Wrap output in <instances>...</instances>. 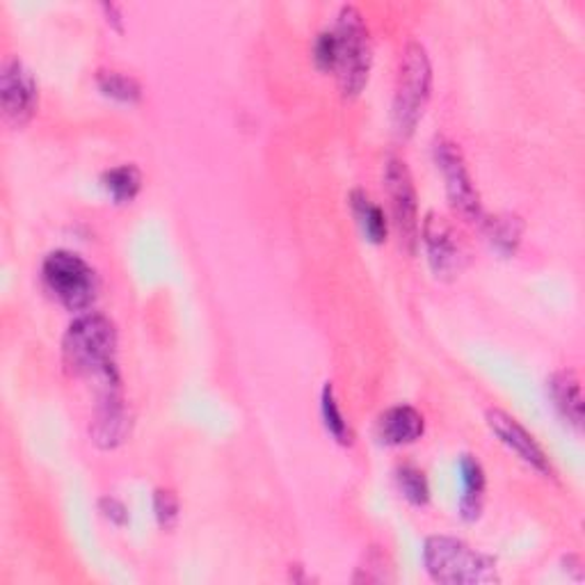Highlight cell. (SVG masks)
<instances>
[{
    "label": "cell",
    "instance_id": "cell-22",
    "mask_svg": "<svg viewBox=\"0 0 585 585\" xmlns=\"http://www.w3.org/2000/svg\"><path fill=\"white\" fill-rule=\"evenodd\" d=\"M314 62L320 71H335L337 67V39L332 31H325L314 42Z\"/></svg>",
    "mask_w": 585,
    "mask_h": 585
},
{
    "label": "cell",
    "instance_id": "cell-23",
    "mask_svg": "<svg viewBox=\"0 0 585 585\" xmlns=\"http://www.w3.org/2000/svg\"><path fill=\"white\" fill-rule=\"evenodd\" d=\"M98 511L115 526H124L126 522H129V511H126V505L121 501L113 499V496L101 499L98 501Z\"/></svg>",
    "mask_w": 585,
    "mask_h": 585
},
{
    "label": "cell",
    "instance_id": "cell-17",
    "mask_svg": "<svg viewBox=\"0 0 585 585\" xmlns=\"http://www.w3.org/2000/svg\"><path fill=\"white\" fill-rule=\"evenodd\" d=\"M101 182H104V188L117 203H129L142 188V174L136 165H119L104 172Z\"/></svg>",
    "mask_w": 585,
    "mask_h": 585
},
{
    "label": "cell",
    "instance_id": "cell-2",
    "mask_svg": "<svg viewBox=\"0 0 585 585\" xmlns=\"http://www.w3.org/2000/svg\"><path fill=\"white\" fill-rule=\"evenodd\" d=\"M423 565L432 581L444 585H485L499 581L496 565L490 555L446 536H432L425 540Z\"/></svg>",
    "mask_w": 585,
    "mask_h": 585
},
{
    "label": "cell",
    "instance_id": "cell-10",
    "mask_svg": "<svg viewBox=\"0 0 585 585\" xmlns=\"http://www.w3.org/2000/svg\"><path fill=\"white\" fill-rule=\"evenodd\" d=\"M421 236L428 249V261L432 272L442 279H448L463 270V259H465L463 247L457 243L455 232L444 218L430 213L423 220Z\"/></svg>",
    "mask_w": 585,
    "mask_h": 585
},
{
    "label": "cell",
    "instance_id": "cell-18",
    "mask_svg": "<svg viewBox=\"0 0 585 585\" xmlns=\"http://www.w3.org/2000/svg\"><path fill=\"white\" fill-rule=\"evenodd\" d=\"M96 85L106 96L124 101V104H136V101H140L142 96L140 83L133 79V75H126L121 71H98Z\"/></svg>",
    "mask_w": 585,
    "mask_h": 585
},
{
    "label": "cell",
    "instance_id": "cell-14",
    "mask_svg": "<svg viewBox=\"0 0 585 585\" xmlns=\"http://www.w3.org/2000/svg\"><path fill=\"white\" fill-rule=\"evenodd\" d=\"M460 480H463V499L460 515L465 522H476L482 513V494H485V471L473 455L460 457Z\"/></svg>",
    "mask_w": 585,
    "mask_h": 585
},
{
    "label": "cell",
    "instance_id": "cell-8",
    "mask_svg": "<svg viewBox=\"0 0 585 585\" xmlns=\"http://www.w3.org/2000/svg\"><path fill=\"white\" fill-rule=\"evenodd\" d=\"M0 101H3V117L12 129H23L39 106V92L33 71L19 58H8L0 73Z\"/></svg>",
    "mask_w": 585,
    "mask_h": 585
},
{
    "label": "cell",
    "instance_id": "cell-13",
    "mask_svg": "<svg viewBox=\"0 0 585 585\" xmlns=\"http://www.w3.org/2000/svg\"><path fill=\"white\" fill-rule=\"evenodd\" d=\"M549 394L561 414L570 425L581 430L583 425V396H581V379L574 371H561L551 377Z\"/></svg>",
    "mask_w": 585,
    "mask_h": 585
},
{
    "label": "cell",
    "instance_id": "cell-19",
    "mask_svg": "<svg viewBox=\"0 0 585 585\" xmlns=\"http://www.w3.org/2000/svg\"><path fill=\"white\" fill-rule=\"evenodd\" d=\"M320 407H323V421H325V428H327L329 435H332L339 444H352V430H350L346 417L339 410V402L335 398V389L329 383L323 389Z\"/></svg>",
    "mask_w": 585,
    "mask_h": 585
},
{
    "label": "cell",
    "instance_id": "cell-4",
    "mask_svg": "<svg viewBox=\"0 0 585 585\" xmlns=\"http://www.w3.org/2000/svg\"><path fill=\"white\" fill-rule=\"evenodd\" d=\"M332 33L337 39L335 73L339 79V90L346 98H352L366 87L373 65L368 25L358 8L346 5L337 16Z\"/></svg>",
    "mask_w": 585,
    "mask_h": 585
},
{
    "label": "cell",
    "instance_id": "cell-3",
    "mask_svg": "<svg viewBox=\"0 0 585 585\" xmlns=\"http://www.w3.org/2000/svg\"><path fill=\"white\" fill-rule=\"evenodd\" d=\"M432 92V67L428 50L419 42H410L400 54L396 94H394V129L400 138H410L419 126Z\"/></svg>",
    "mask_w": 585,
    "mask_h": 585
},
{
    "label": "cell",
    "instance_id": "cell-1",
    "mask_svg": "<svg viewBox=\"0 0 585 585\" xmlns=\"http://www.w3.org/2000/svg\"><path fill=\"white\" fill-rule=\"evenodd\" d=\"M117 329L110 318L85 314L75 318L62 339V362L75 377H98L101 385L119 383L115 364Z\"/></svg>",
    "mask_w": 585,
    "mask_h": 585
},
{
    "label": "cell",
    "instance_id": "cell-20",
    "mask_svg": "<svg viewBox=\"0 0 585 585\" xmlns=\"http://www.w3.org/2000/svg\"><path fill=\"white\" fill-rule=\"evenodd\" d=\"M396 480H398V488H400L402 496L412 505H425L430 501V488H428V480H425L421 469H417L412 465H405L398 469Z\"/></svg>",
    "mask_w": 585,
    "mask_h": 585
},
{
    "label": "cell",
    "instance_id": "cell-24",
    "mask_svg": "<svg viewBox=\"0 0 585 585\" xmlns=\"http://www.w3.org/2000/svg\"><path fill=\"white\" fill-rule=\"evenodd\" d=\"M101 8H104V12L108 14V23H113L117 31H121V14H119V8L113 5V3H104Z\"/></svg>",
    "mask_w": 585,
    "mask_h": 585
},
{
    "label": "cell",
    "instance_id": "cell-21",
    "mask_svg": "<svg viewBox=\"0 0 585 585\" xmlns=\"http://www.w3.org/2000/svg\"><path fill=\"white\" fill-rule=\"evenodd\" d=\"M154 513L161 528L172 530L179 522V499L172 490H156L154 494Z\"/></svg>",
    "mask_w": 585,
    "mask_h": 585
},
{
    "label": "cell",
    "instance_id": "cell-6",
    "mask_svg": "<svg viewBox=\"0 0 585 585\" xmlns=\"http://www.w3.org/2000/svg\"><path fill=\"white\" fill-rule=\"evenodd\" d=\"M432 151H435V163L444 174L446 195L455 213H460L467 222H480L482 220L480 195L473 186V179L467 169L460 147L446 138H440L435 140Z\"/></svg>",
    "mask_w": 585,
    "mask_h": 585
},
{
    "label": "cell",
    "instance_id": "cell-9",
    "mask_svg": "<svg viewBox=\"0 0 585 585\" xmlns=\"http://www.w3.org/2000/svg\"><path fill=\"white\" fill-rule=\"evenodd\" d=\"M129 430H131V419H129V410H126L119 383L104 385V394H101L98 398L96 414L90 425L92 442L98 448L110 451V448H117L126 440Z\"/></svg>",
    "mask_w": 585,
    "mask_h": 585
},
{
    "label": "cell",
    "instance_id": "cell-16",
    "mask_svg": "<svg viewBox=\"0 0 585 585\" xmlns=\"http://www.w3.org/2000/svg\"><path fill=\"white\" fill-rule=\"evenodd\" d=\"M485 234L499 254H503V257H513L522 243L524 222L511 213L496 215L485 222Z\"/></svg>",
    "mask_w": 585,
    "mask_h": 585
},
{
    "label": "cell",
    "instance_id": "cell-7",
    "mask_svg": "<svg viewBox=\"0 0 585 585\" xmlns=\"http://www.w3.org/2000/svg\"><path fill=\"white\" fill-rule=\"evenodd\" d=\"M385 184L391 201L394 222L400 234V243L414 251L419 236H421V222H419V201L417 188L412 182V174L407 169L405 161L389 159L385 167Z\"/></svg>",
    "mask_w": 585,
    "mask_h": 585
},
{
    "label": "cell",
    "instance_id": "cell-15",
    "mask_svg": "<svg viewBox=\"0 0 585 585\" xmlns=\"http://www.w3.org/2000/svg\"><path fill=\"white\" fill-rule=\"evenodd\" d=\"M350 209H352V215H354V220H358L366 241H371L375 245H383L387 241L389 224H387L385 211L379 209L364 190L350 192Z\"/></svg>",
    "mask_w": 585,
    "mask_h": 585
},
{
    "label": "cell",
    "instance_id": "cell-11",
    "mask_svg": "<svg viewBox=\"0 0 585 585\" xmlns=\"http://www.w3.org/2000/svg\"><path fill=\"white\" fill-rule=\"evenodd\" d=\"M488 425L492 428L494 435L511 448L519 460H524L528 467H533L540 473H551L549 457L542 451V446L536 442V437L511 414H505L503 410H488Z\"/></svg>",
    "mask_w": 585,
    "mask_h": 585
},
{
    "label": "cell",
    "instance_id": "cell-12",
    "mask_svg": "<svg viewBox=\"0 0 585 585\" xmlns=\"http://www.w3.org/2000/svg\"><path fill=\"white\" fill-rule=\"evenodd\" d=\"M425 430L423 414L410 405H396L377 421V437L389 446H405L421 440Z\"/></svg>",
    "mask_w": 585,
    "mask_h": 585
},
{
    "label": "cell",
    "instance_id": "cell-5",
    "mask_svg": "<svg viewBox=\"0 0 585 585\" xmlns=\"http://www.w3.org/2000/svg\"><path fill=\"white\" fill-rule=\"evenodd\" d=\"M42 274L48 291L69 312H85L94 304L98 291L96 272L79 254L67 249L48 254L42 266Z\"/></svg>",
    "mask_w": 585,
    "mask_h": 585
}]
</instances>
